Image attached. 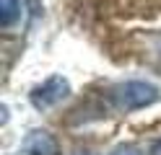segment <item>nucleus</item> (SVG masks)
<instances>
[{"label":"nucleus","mask_w":161,"mask_h":155,"mask_svg":"<svg viewBox=\"0 0 161 155\" xmlns=\"http://www.w3.org/2000/svg\"><path fill=\"white\" fill-rule=\"evenodd\" d=\"M109 101L117 111H138L158 101V88L146 80H127L109 90Z\"/></svg>","instance_id":"nucleus-1"},{"label":"nucleus","mask_w":161,"mask_h":155,"mask_svg":"<svg viewBox=\"0 0 161 155\" xmlns=\"http://www.w3.org/2000/svg\"><path fill=\"white\" fill-rule=\"evenodd\" d=\"M68 96H70V83H68V78L52 75V78H47L42 85H36V88L31 90V106L39 109V111H47V109L57 106V103H63Z\"/></svg>","instance_id":"nucleus-2"},{"label":"nucleus","mask_w":161,"mask_h":155,"mask_svg":"<svg viewBox=\"0 0 161 155\" xmlns=\"http://www.w3.org/2000/svg\"><path fill=\"white\" fill-rule=\"evenodd\" d=\"M18 155H60V145L47 129H31L24 137Z\"/></svg>","instance_id":"nucleus-3"},{"label":"nucleus","mask_w":161,"mask_h":155,"mask_svg":"<svg viewBox=\"0 0 161 155\" xmlns=\"http://www.w3.org/2000/svg\"><path fill=\"white\" fill-rule=\"evenodd\" d=\"M24 10V0H0V26L11 28Z\"/></svg>","instance_id":"nucleus-4"},{"label":"nucleus","mask_w":161,"mask_h":155,"mask_svg":"<svg viewBox=\"0 0 161 155\" xmlns=\"http://www.w3.org/2000/svg\"><path fill=\"white\" fill-rule=\"evenodd\" d=\"M109 155H143V152H140L135 145H119V147H114Z\"/></svg>","instance_id":"nucleus-5"},{"label":"nucleus","mask_w":161,"mask_h":155,"mask_svg":"<svg viewBox=\"0 0 161 155\" xmlns=\"http://www.w3.org/2000/svg\"><path fill=\"white\" fill-rule=\"evenodd\" d=\"M151 155H161V140L153 142V147H151Z\"/></svg>","instance_id":"nucleus-6"},{"label":"nucleus","mask_w":161,"mask_h":155,"mask_svg":"<svg viewBox=\"0 0 161 155\" xmlns=\"http://www.w3.org/2000/svg\"><path fill=\"white\" fill-rule=\"evenodd\" d=\"M75 155H94V152H88V150H80V152H75Z\"/></svg>","instance_id":"nucleus-7"}]
</instances>
